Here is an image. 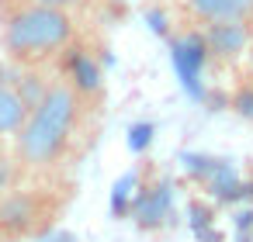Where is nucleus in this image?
Segmentation results:
<instances>
[{
    "label": "nucleus",
    "mask_w": 253,
    "mask_h": 242,
    "mask_svg": "<svg viewBox=\"0 0 253 242\" xmlns=\"http://www.w3.org/2000/svg\"><path fill=\"white\" fill-rule=\"evenodd\" d=\"M90 121V97L77 94L63 76H52L42 104L25 118L14 135V166L32 176L63 173L94 142L84 135Z\"/></svg>",
    "instance_id": "1"
},
{
    "label": "nucleus",
    "mask_w": 253,
    "mask_h": 242,
    "mask_svg": "<svg viewBox=\"0 0 253 242\" xmlns=\"http://www.w3.org/2000/svg\"><path fill=\"white\" fill-rule=\"evenodd\" d=\"M73 38L70 11L39 4H7L0 11V49L14 66H49Z\"/></svg>",
    "instance_id": "2"
},
{
    "label": "nucleus",
    "mask_w": 253,
    "mask_h": 242,
    "mask_svg": "<svg viewBox=\"0 0 253 242\" xmlns=\"http://www.w3.org/2000/svg\"><path fill=\"white\" fill-rule=\"evenodd\" d=\"M56 187H7L0 190V239H42L59 214V194Z\"/></svg>",
    "instance_id": "3"
},
{
    "label": "nucleus",
    "mask_w": 253,
    "mask_h": 242,
    "mask_svg": "<svg viewBox=\"0 0 253 242\" xmlns=\"http://www.w3.org/2000/svg\"><path fill=\"white\" fill-rule=\"evenodd\" d=\"M132 218L139 228L146 232H160L167 225H173V183L167 173H156L153 180H146L135 197H132Z\"/></svg>",
    "instance_id": "4"
},
{
    "label": "nucleus",
    "mask_w": 253,
    "mask_h": 242,
    "mask_svg": "<svg viewBox=\"0 0 253 242\" xmlns=\"http://www.w3.org/2000/svg\"><path fill=\"white\" fill-rule=\"evenodd\" d=\"M170 59H173V69L184 83V90L194 97V101H205V90H201V69L208 63V52H205V42H201V32H180V35H170Z\"/></svg>",
    "instance_id": "5"
},
{
    "label": "nucleus",
    "mask_w": 253,
    "mask_h": 242,
    "mask_svg": "<svg viewBox=\"0 0 253 242\" xmlns=\"http://www.w3.org/2000/svg\"><path fill=\"white\" fill-rule=\"evenodd\" d=\"M59 76L77 90V94H84V97H90V101H97L101 97V90H104V76H101V63L94 59V52H87L77 38L59 52Z\"/></svg>",
    "instance_id": "6"
},
{
    "label": "nucleus",
    "mask_w": 253,
    "mask_h": 242,
    "mask_svg": "<svg viewBox=\"0 0 253 242\" xmlns=\"http://www.w3.org/2000/svg\"><path fill=\"white\" fill-rule=\"evenodd\" d=\"M250 38H253V25H243V21H211V25H201L205 52L215 63H236L250 49Z\"/></svg>",
    "instance_id": "7"
},
{
    "label": "nucleus",
    "mask_w": 253,
    "mask_h": 242,
    "mask_svg": "<svg viewBox=\"0 0 253 242\" xmlns=\"http://www.w3.org/2000/svg\"><path fill=\"white\" fill-rule=\"evenodd\" d=\"M25 118H28V107L14 90V63H0V142L14 138Z\"/></svg>",
    "instance_id": "8"
},
{
    "label": "nucleus",
    "mask_w": 253,
    "mask_h": 242,
    "mask_svg": "<svg viewBox=\"0 0 253 242\" xmlns=\"http://www.w3.org/2000/svg\"><path fill=\"white\" fill-rule=\"evenodd\" d=\"M184 7L194 21H243L253 25V0H184Z\"/></svg>",
    "instance_id": "9"
},
{
    "label": "nucleus",
    "mask_w": 253,
    "mask_h": 242,
    "mask_svg": "<svg viewBox=\"0 0 253 242\" xmlns=\"http://www.w3.org/2000/svg\"><path fill=\"white\" fill-rule=\"evenodd\" d=\"M229 107L239 114V118H246V121H253V76H246L236 90H232V97H229Z\"/></svg>",
    "instance_id": "10"
},
{
    "label": "nucleus",
    "mask_w": 253,
    "mask_h": 242,
    "mask_svg": "<svg viewBox=\"0 0 253 242\" xmlns=\"http://www.w3.org/2000/svg\"><path fill=\"white\" fill-rule=\"evenodd\" d=\"M149 142H153V125H149V121L132 125V132H128V145H132V152H142Z\"/></svg>",
    "instance_id": "11"
},
{
    "label": "nucleus",
    "mask_w": 253,
    "mask_h": 242,
    "mask_svg": "<svg viewBox=\"0 0 253 242\" xmlns=\"http://www.w3.org/2000/svg\"><path fill=\"white\" fill-rule=\"evenodd\" d=\"M7 4H39V7H59V11H73L80 0H7Z\"/></svg>",
    "instance_id": "12"
},
{
    "label": "nucleus",
    "mask_w": 253,
    "mask_h": 242,
    "mask_svg": "<svg viewBox=\"0 0 253 242\" xmlns=\"http://www.w3.org/2000/svg\"><path fill=\"white\" fill-rule=\"evenodd\" d=\"M146 18H149V25H153L156 35L170 38V28H167V14H163V11H146Z\"/></svg>",
    "instance_id": "13"
},
{
    "label": "nucleus",
    "mask_w": 253,
    "mask_h": 242,
    "mask_svg": "<svg viewBox=\"0 0 253 242\" xmlns=\"http://www.w3.org/2000/svg\"><path fill=\"white\" fill-rule=\"evenodd\" d=\"M246 56H250V73H253V38H250V49H246Z\"/></svg>",
    "instance_id": "14"
},
{
    "label": "nucleus",
    "mask_w": 253,
    "mask_h": 242,
    "mask_svg": "<svg viewBox=\"0 0 253 242\" xmlns=\"http://www.w3.org/2000/svg\"><path fill=\"white\" fill-rule=\"evenodd\" d=\"M4 159H7V156H4V145H0V163H4Z\"/></svg>",
    "instance_id": "15"
},
{
    "label": "nucleus",
    "mask_w": 253,
    "mask_h": 242,
    "mask_svg": "<svg viewBox=\"0 0 253 242\" xmlns=\"http://www.w3.org/2000/svg\"><path fill=\"white\" fill-rule=\"evenodd\" d=\"M0 242H4V239H0Z\"/></svg>",
    "instance_id": "16"
}]
</instances>
